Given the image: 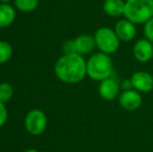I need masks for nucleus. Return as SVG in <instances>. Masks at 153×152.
Returning <instances> with one entry per match:
<instances>
[{"instance_id": "2eb2a0df", "label": "nucleus", "mask_w": 153, "mask_h": 152, "mask_svg": "<svg viewBox=\"0 0 153 152\" xmlns=\"http://www.w3.org/2000/svg\"><path fill=\"white\" fill-rule=\"evenodd\" d=\"M13 47L7 41L0 40V65L7 63L13 56Z\"/></svg>"}, {"instance_id": "9b49d317", "label": "nucleus", "mask_w": 153, "mask_h": 152, "mask_svg": "<svg viewBox=\"0 0 153 152\" xmlns=\"http://www.w3.org/2000/svg\"><path fill=\"white\" fill-rule=\"evenodd\" d=\"M75 46H76V52L80 55L90 54L96 47L94 36L89 33H81L78 37L74 39Z\"/></svg>"}, {"instance_id": "1a4fd4ad", "label": "nucleus", "mask_w": 153, "mask_h": 152, "mask_svg": "<svg viewBox=\"0 0 153 152\" xmlns=\"http://www.w3.org/2000/svg\"><path fill=\"white\" fill-rule=\"evenodd\" d=\"M133 56L140 63H148L153 57V43L147 39L137 41L132 49Z\"/></svg>"}, {"instance_id": "7ed1b4c3", "label": "nucleus", "mask_w": 153, "mask_h": 152, "mask_svg": "<svg viewBox=\"0 0 153 152\" xmlns=\"http://www.w3.org/2000/svg\"><path fill=\"white\" fill-rule=\"evenodd\" d=\"M124 17L134 24H145L153 17V0H126Z\"/></svg>"}, {"instance_id": "6e6552de", "label": "nucleus", "mask_w": 153, "mask_h": 152, "mask_svg": "<svg viewBox=\"0 0 153 152\" xmlns=\"http://www.w3.org/2000/svg\"><path fill=\"white\" fill-rule=\"evenodd\" d=\"M98 93L102 99L106 101H111L119 97L120 95V85L119 82L113 76L100 81L98 87Z\"/></svg>"}, {"instance_id": "20e7f679", "label": "nucleus", "mask_w": 153, "mask_h": 152, "mask_svg": "<svg viewBox=\"0 0 153 152\" xmlns=\"http://www.w3.org/2000/svg\"><path fill=\"white\" fill-rule=\"evenodd\" d=\"M96 47L99 51L105 54H114L117 52L120 47L119 38L117 37L115 30L109 27H100L94 33Z\"/></svg>"}, {"instance_id": "f3484780", "label": "nucleus", "mask_w": 153, "mask_h": 152, "mask_svg": "<svg viewBox=\"0 0 153 152\" xmlns=\"http://www.w3.org/2000/svg\"><path fill=\"white\" fill-rule=\"evenodd\" d=\"M62 51H64V54H72V53H77L74 39H72V40L65 41L64 44H62Z\"/></svg>"}, {"instance_id": "39448f33", "label": "nucleus", "mask_w": 153, "mask_h": 152, "mask_svg": "<svg viewBox=\"0 0 153 152\" xmlns=\"http://www.w3.org/2000/svg\"><path fill=\"white\" fill-rule=\"evenodd\" d=\"M48 125L47 116L43 110L33 108L29 110L24 118V126L26 131L31 136H40L46 130Z\"/></svg>"}, {"instance_id": "0eeeda50", "label": "nucleus", "mask_w": 153, "mask_h": 152, "mask_svg": "<svg viewBox=\"0 0 153 152\" xmlns=\"http://www.w3.org/2000/svg\"><path fill=\"white\" fill-rule=\"evenodd\" d=\"M132 89L140 93H149L153 90V76L149 72L137 71L131 75L130 78Z\"/></svg>"}, {"instance_id": "dca6fc26", "label": "nucleus", "mask_w": 153, "mask_h": 152, "mask_svg": "<svg viewBox=\"0 0 153 152\" xmlns=\"http://www.w3.org/2000/svg\"><path fill=\"white\" fill-rule=\"evenodd\" d=\"M14 96V87L10 82H0V101L6 103Z\"/></svg>"}, {"instance_id": "6ab92c4d", "label": "nucleus", "mask_w": 153, "mask_h": 152, "mask_svg": "<svg viewBox=\"0 0 153 152\" xmlns=\"http://www.w3.org/2000/svg\"><path fill=\"white\" fill-rule=\"evenodd\" d=\"M7 117H8V113H7V108L5 106V103L0 101V128L6 123Z\"/></svg>"}, {"instance_id": "f03ea898", "label": "nucleus", "mask_w": 153, "mask_h": 152, "mask_svg": "<svg viewBox=\"0 0 153 152\" xmlns=\"http://www.w3.org/2000/svg\"><path fill=\"white\" fill-rule=\"evenodd\" d=\"M114 64L108 54L97 52L87 61V74L93 80L102 81L111 76Z\"/></svg>"}, {"instance_id": "4468645a", "label": "nucleus", "mask_w": 153, "mask_h": 152, "mask_svg": "<svg viewBox=\"0 0 153 152\" xmlns=\"http://www.w3.org/2000/svg\"><path fill=\"white\" fill-rule=\"evenodd\" d=\"M15 8L21 13H31L38 8L40 0H14Z\"/></svg>"}, {"instance_id": "412c9836", "label": "nucleus", "mask_w": 153, "mask_h": 152, "mask_svg": "<svg viewBox=\"0 0 153 152\" xmlns=\"http://www.w3.org/2000/svg\"><path fill=\"white\" fill-rule=\"evenodd\" d=\"M23 152H40V151L36 150V149H27V150H25Z\"/></svg>"}, {"instance_id": "ddd939ff", "label": "nucleus", "mask_w": 153, "mask_h": 152, "mask_svg": "<svg viewBox=\"0 0 153 152\" xmlns=\"http://www.w3.org/2000/svg\"><path fill=\"white\" fill-rule=\"evenodd\" d=\"M16 10L12 4L0 3V28H6L15 22Z\"/></svg>"}, {"instance_id": "a211bd4d", "label": "nucleus", "mask_w": 153, "mask_h": 152, "mask_svg": "<svg viewBox=\"0 0 153 152\" xmlns=\"http://www.w3.org/2000/svg\"><path fill=\"white\" fill-rule=\"evenodd\" d=\"M144 33H145L146 39L153 43V17L149 21H147V22L145 23V26H144Z\"/></svg>"}, {"instance_id": "f8f14e48", "label": "nucleus", "mask_w": 153, "mask_h": 152, "mask_svg": "<svg viewBox=\"0 0 153 152\" xmlns=\"http://www.w3.org/2000/svg\"><path fill=\"white\" fill-rule=\"evenodd\" d=\"M102 10L105 15L113 18L124 16L125 1L124 0H104L102 4Z\"/></svg>"}, {"instance_id": "423d86ee", "label": "nucleus", "mask_w": 153, "mask_h": 152, "mask_svg": "<svg viewBox=\"0 0 153 152\" xmlns=\"http://www.w3.org/2000/svg\"><path fill=\"white\" fill-rule=\"evenodd\" d=\"M119 104L127 112H134L143 104L142 94L134 89L124 90L119 95Z\"/></svg>"}, {"instance_id": "f257e3e1", "label": "nucleus", "mask_w": 153, "mask_h": 152, "mask_svg": "<svg viewBox=\"0 0 153 152\" xmlns=\"http://www.w3.org/2000/svg\"><path fill=\"white\" fill-rule=\"evenodd\" d=\"M55 76L68 85H75L85 79L87 74V61L78 53L62 54L54 65Z\"/></svg>"}, {"instance_id": "9d476101", "label": "nucleus", "mask_w": 153, "mask_h": 152, "mask_svg": "<svg viewBox=\"0 0 153 152\" xmlns=\"http://www.w3.org/2000/svg\"><path fill=\"white\" fill-rule=\"evenodd\" d=\"M115 33L121 42H130L135 38L137 35V28L135 24L131 21L125 19H121L116 23Z\"/></svg>"}, {"instance_id": "aec40b11", "label": "nucleus", "mask_w": 153, "mask_h": 152, "mask_svg": "<svg viewBox=\"0 0 153 152\" xmlns=\"http://www.w3.org/2000/svg\"><path fill=\"white\" fill-rule=\"evenodd\" d=\"M10 2H14V0H0V3L10 4Z\"/></svg>"}]
</instances>
